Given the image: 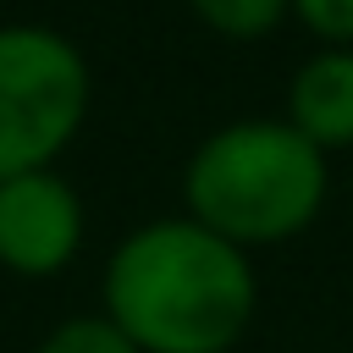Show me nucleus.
I'll return each mask as SVG.
<instances>
[{
	"label": "nucleus",
	"mask_w": 353,
	"mask_h": 353,
	"mask_svg": "<svg viewBox=\"0 0 353 353\" xmlns=\"http://www.w3.org/2000/svg\"><path fill=\"white\" fill-rule=\"evenodd\" d=\"M105 314L138 353H232L259 314L254 254L199 226L154 215L105 259Z\"/></svg>",
	"instance_id": "1"
},
{
	"label": "nucleus",
	"mask_w": 353,
	"mask_h": 353,
	"mask_svg": "<svg viewBox=\"0 0 353 353\" xmlns=\"http://www.w3.org/2000/svg\"><path fill=\"white\" fill-rule=\"evenodd\" d=\"M287 17H298L320 50H353V0H292Z\"/></svg>",
	"instance_id": "8"
},
{
	"label": "nucleus",
	"mask_w": 353,
	"mask_h": 353,
	"mask_svg": "<svg viewBox=\"0 0 353 353\" xmlns=\"http://www.w3.org/2000/svg\"><path fill=\"white\" fill-rule=\"evenodd\" d=\"M188 6L221 39H265L270 28H281L292 0H188Z\"/></svg>",
	"instance_id": "7"
},
{
	"label": "nucleus",
	"mask_w": 353,
	"mask_h": 353,
	"mask_svg": "<svg viewBox=\"0 0 353 353\" xmlns=\"http://www.w3.org/2000/svg\"><path fill=\"white\" fill-rule=\"evenodd\" d=\"M331 154H320L287 116H243L199 138L182 171V215L237 248H276L309 232L331 193Z\"/></svg>",
	"instance_id": "2"
},
{
	"label": "nucleus",
	"mask_w": 353,
	"mask_h": 353,
	"mask_svg": "<svg viewBox=\"0 0 353 353\" xmlns=\"http://www.w3.org/2000/svg\"><path fill=\"white\" fill-rule=\"evenodd\" d=\"M287 121L320 149H353V50H314L287 83Z\"/></svg>",
	"instance_id": "5"
},
{
	"label": "nucleus",
	"mask_w": 353,
	"mask_h": 353,
	"mask_svg": "<svg viewBox=\"0 0 353 353\" xmlns=\"http://www.w3.org/2000/svg\"><path fill=\"white\" fill-rule=\"evenodd\" d=\"M94 105L88 55L44 22H0V182L50 171Z\"/></svg>",
	"instance_id": "3"
},
{
	"label": "nucleus",
	"mask_w": 353,
	"mask_h": 353,
	"mask_svg": "<svg viewBox=\"0 0 353 353\" xmlns=\"http://www.w3.org/2000/svg\"><path fill=\"white\" fill-rule=\"evenodd\" d=\"M33 353H138V347H132V336H127L105 309H94V314H66V320H55V325L39 336Z\"/></svg>",
	"instance_id": "6"
},
{
	"label": "nucleus",
	"mask_w": 353,
	"mask_h": 353,
	"mask_svg": "<svg viewBox=\"0 0 353 353\" xmlns=\"http://www.w3.org/2000/svg\"><path fill=\"white\" fill-rule=\"evenodd\" d=\"M83 199L55 165L0 182V270L28 281L61 276L83 248Z\"/></svg>",
	"instance_id": "4"
}]
</instances>
